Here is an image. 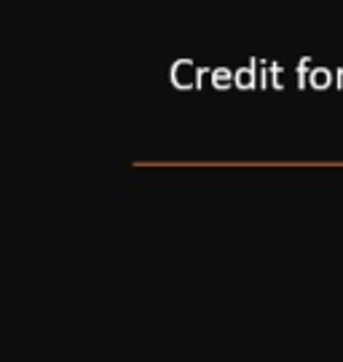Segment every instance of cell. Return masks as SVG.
I'll use <instances>...</instances> for the list:
<instances>
[{
	"label": "cell",
	"mask_w": 343,
	"mask_h": 362,
	"mask_svg": "<svg viewBox=\"0 0 343 362\" xmlns=\"http://www.w3.org/2000/svg\"><path fill=\"white\" fill-rule=\"evenodd\" d=\"M196 76H199V67H193L191 59H178L169 73L175 89H196Z\"/></svg>",
	"instance_id": "obj_1"
},
{
	"label": "cell",
	"mask_w": 343,
	"mask_h": 362,
	"mask_svg": "<svg viewBox=\"0 0 343 362\" xmlns=\"http://www.w3.org/2000/svg\"><path fill=\"white\" fill-rule=\"evenodd\" d=\"M330 83H332V76H330V70H325V67H314V70L308 73V86H311V89L322 91V89H327Z\"/></svg>",
	"instance_id": "obj_2"
},
{
	"label": "cell",
	"mask_w": 343,
	"mask_h": 362,
	"mask_svg": "<svg viewBox=\"0 0 343 362\" xmlns=\"http://www.w3.org/2000/svg\"><path fill=\"white\" fill-rule=\"evenodd\" d=\"M252 67H255V62H252ZM252 67H242V70H236V78H233V83L239 86V89H252L255 83V70Z\"/></svg>",
	"instance_id": "obj_3"
},
{
	"label": "cell",
	"mask_w": 343,
	"mask_h": 362,
	"mask_svg": "<svg viewBox=\"0 0 343 362\" xmlns=\"http://www.w3.org/2000/svg\"><path fill=\"white\" fill-rule=\"evenodd\" d=\"M233 73H231L228 67H217L212 70V83H215V89H228L231 83H233Z\"/></svg>",
	"instance_id": "obj_4"
},
{
	"label": "cell",
	"mask_w": 343,
	"mask_h": 362,
	"mask_svg": "<svg viewBox=\"0 0 343 362\" xmlns=\"http://www.w3.org/2000/svg\"><path fill=\"white\" fill-rule=\"evenodd\" d=\"M311 73V59L306 57V59H301V65H298V86L303 89L306 86V76Z\"/></svg>",
	"instance_id": "obj_5"
},
{
	"label": "cell",
	"mask_w": 343,
	"mask_h": 362,
	"mask_svg": "<svg viewBox=\"0 0 343 362\" xmlns=\"http://www.w3.org/2000/svg\"><path fill=\"white\" fill-rule=\"evenodd\" d=\"M271 73H274V86H277V89L281 91V89H284V86H281V78H279L281 76V67L274 65V67H271Z\"/></svg>",
	"instance_id": "obj_6"
},
{
	"label": "cell",
	"mask_w": 343,
	"mask_h": 362,
	"mask_svg": "<svg viewBox=\"0 0 343 362\" xmlns=\"http://www.w3.org/2000/svg\"><path fill=\"white\" fill-rule=\"evenodd\" d=\"M209 76V67H199V76H196V89H202L204 86V78Z\"/></svg>",
	"instance_id": "obj_7"
}]
</instances>
